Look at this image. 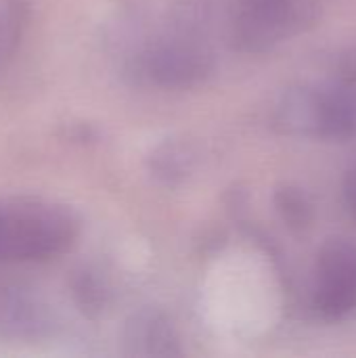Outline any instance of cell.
<instances>
[{"instance_id":"obj_1","label":"cell","mask_w":356,"mask_h":358,"mask_svg":"<svg viewBox=\"0 0 356 358\" xmlns=\"http://www.w3.org/2000/svg\"><path fill=\"white\" fill-rule=\"evenodd\" d=\"M275 122L281 132L317 141L356 136V48L332 59L321 78L304 80L283 92Z\"/></svg>"},{"instance_id":"obj_2","label":"cell","mask_w":356,"mask_h":358,"mask_svg":"<svg viewBox=\"0 0 356 358\" xmlns=\"http://www.w3.org/2000/svg\"><path fill=\"white\" fill-rule=\"evenodd\" d=\"M80 235V220L65 203L34 197H0V264H34L63 256Z\"/></svg>"},{"instance_id":"obj_3","label":"cell","mask_w":356,"mask_h":358,"mask_svg":"<svg viewBox=\"0 0 356 358\" xmlns=\"http://www.w3.org/2000/svg\"><path fill=\"white\" fill-rule=\"evenodd\" d=\"M317 19L319 0H225L227 34L241 52H271L308 31Z\"/></svg>"},{"instance_id":"obj_4","label":"cell","mask_w":356,"mask_h":358,"mask_svg":"<svg viewBox=\"0 0 356 358\" xmlns=\"http://www.w3.org/2000/svg\"><path fill=\"white\" fill-rule=\"evenodd\" d=\"M136 67L151 84L180 88L199 82L212 69V52L201 34L170 27L147 40Z\"/></svg>"},{"instance_id":"obj_5","label":"cell","mask_w":356,"mask_h":358,"mask_svg":"<svg viewBox=\"0 0 356 358\" xmlns=\"http://www.w3.org/2000/svg\"><path fill=\"white\" fill-rule=\"evenodd\" d=\"M313 306L321 319L338 323L356 313V243L329 239L317 254Z\"/></svg>"},{"instance_id":"obj_6","label":"cell","mask_w":356,"mask_h":358,"mask_svg":"<svg viewBox=\"0 0 356 358\" xmlns=\"http://www.w3.org/2000/svg\"><path fill=\"white\" fill-rule=\"evenodd\" d=\"M27 2L25 0H0V71L8 67L21 44L27 27Z\"/></svg>"},{"instance_id":"obj_7","label":"cell","mask_w":356,"mask_h":358,"mask_svg":"<svg viewBox=\"0 0 356 358\" xmlns=\"http://www.w3.org/2000/svg\"><path fill=\"white\" fill-rule=\"evenodd\" d=\"M281 210L285 220L294 227H306L311 220V203L302 193H296L294 189L281 193Z\"/></svg>"},{"instance_id":"obj_8","label":"cell","mask_w":356,"mask_h":358,"mask_svg":"<svg viewBox=\"0 0 356 358\" xmlns=\"http://www.w3.org/2000/svg\"><path fill=\"white\" fill-rule=\"evenodd\" d=\"M344 201H346V208L356 222V164L344 180Z\"/></svg>"}]
</instances>
